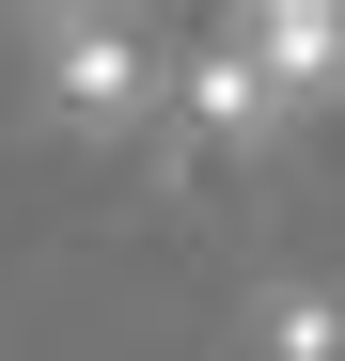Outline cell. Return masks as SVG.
Listing matches in <instances>:
<instances>
[{
    "instance_id": "1",
    "label": "cell",
    "mask_w": 345,
    "mask_h": 361,
    "mask_svg": "<svg viewBox=\"0 0 345 361\" xmlns=\"http://www.w3.org/2000/svg\"><path fill=\"white\" fill-rule=\"evenodd\" d=\"M330 79H345V0H251V16H220V47L172 79V110H189L204 142H282L299 110H330Z\"/></svg>"
},
{
    "instance_id": "3",
    "label": "cell",
    "mask_w": 345,
    "mask_h": 361,
    "mask_svg": "<svg viewBox=\"0 0 345 361\" xmlns=\"http://www.w3.org/2000/svg\"><path fill=\"white\" fill-rule=\"evenodd\" d=\"M251 361H345V298L330 283H267L251 298Z\"/></svg>"
},
{
    "instance_id": "2",
    "label": "cell",
    "mask_w": 345,
    "mask_h": 361,
    "mask_svg": "<svg viewBox=\"0 0 345 361\" xmlns=\"http://www.w3.org/2000/svg\"><path fill=\"white\" fill-rule=\"evenodd\" d=\"M47 110H63L79 142H126V126L172 110V79H157V47L126 16H63V32H47Z\"/></svg>"
}]
</instances>
